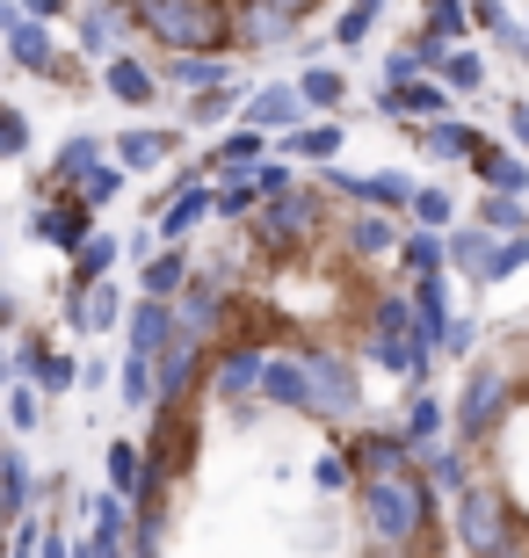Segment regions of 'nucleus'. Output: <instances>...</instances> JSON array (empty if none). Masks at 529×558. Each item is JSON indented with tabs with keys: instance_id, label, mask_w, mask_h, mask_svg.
<instances>
[{
	"instance_id": "4",
	"label": "nucleus",
	"mask_w": 529,
	"mask_h": 558,
	"mask_svg": "<svg viewBox=\"0 0 529 558\" xmlns=\"http://www.w3.org/2000/svg\"><path fill=\"white\" fill-rule=\"evenodd\" d=\"M326 196L334 189H276V196H262V210H254V247L262 254H298V247H312L326 232Z\"/></svg>"
},
{
	"instance_id": "12",
	"label": "nucleus",
	"mask_w": 529,
	"mask_h": 558,
	"mask_svg": "<svg viewBox=\"0 0 529 558\" xmlns=\"http://www.w3.org/2000/svg\"><path fill=\"white\" fill-rule=\"evenodd\" d=\"M262 407H284V414H312V363H305V349L268 355V371H262Z\"/></svg>"
},
{
	"instance_id": "51",
	"label": "nucleus",
	"mask_w": 529,
	"mask_h": 558,
	"mask_svg": "<svg viewBox=\"0 0 529 558\" xmlns=\"http://www.w3.org/2000/svg\"><path fill=\"white\" fill-rule=\"evenodd\" d=\"M515 131H522V145H529V102H515Z\"/></svg>"
},
{
	"instance_id": "9",
	"label": "nucleus",
	"mask_w": 529,
	"mask_h": 558,
	"mask_svg": "<svg viewBox=\"0 0 529 558\" xmlns=\"http://www.w3.org/2000/svg\"><path fill=\"white\" fill-rule=\"evenodd\" d=\"M298 22H305V8L298 0H232V51H276V44L298 37Z\"/></svg>"
},
{
	"instance_id": "29",
	"label": "nucleus",
	"mask_w": 529,
	"mask_h": 558,
	"mask_svg": "<svg viewBox=\"0 0 529 558\" xmlns=\"http://www.w3.org/2000/svg\"><path fill=\"white\" fill-rule=\"evenodd\" d=\"M123 174H131V167H123V160H117V145H109V153H103V160H95V167H87V174H81V182H73V189H81L87 204L103 210V204H117V196H123Z\"/></svg>"
},
{
	"instance_id": "49",
	"label": "nucleus",
	"mask_w": 529,
	"mask_h": 558,
	"mask_svg": "<svg viewBox=\"0 0 529 558\" xmlns=\"http://www.w3.org/2000/svg\"><path fill=\"white\" fill-rule=\"evenodd\" d=\"M15 22H22V8H15V0H0V37H8Z\"/></svg>"
},
{
	"instance_id": "15",
	"label": "nucleus",
	"mask_w": 529,
	"mask_h": 558,
	"mask_svg": "<svg viewBox=\"0 0 529 558\" xmlns=\"http://www.w3.org/2000/svg\"><path fill=\"white\" fill-rule=\"evenodd\" d=\"M87 558H103V551H131V494H95L87 500Z\"/></svg>"
},
{
	"instance_id": "40",
	"label": "nucleus",
	"mask_w": 529,
	"mask_h": 558,
	"mask_svg": "<svg viewBox=\"0 0 529 558\" xmlns=\"http://www.w3.org/2000/svg\"><path fill=\"white\" fill-rule=\"evenodd\" d=\"M312 478H320L326 494H341V486H356V464H348V450H334V457H320V464H312Z\"/></svg>"
},
{
	"instance_id": "16",
	"label": "nucleus",
	"mask_w": 529,
	"mask_h": 558,
	"mask_svg": "<svg viewBox=\"0 0 529 558\" xmlns=\"http://www.w3.org/2000/svg\"><path fill=\"white\" fill-rule=\"evenodd\" d=\"M399 240H407V232L385 218V204H356V218H341V247L356 254V262H370V254H399Z\"/></svg>"
},
{
	"instance_id": "3",
	"label": "nucleus",
	"mask_w": 529,
	"mask_h": 558,
	"mask_svg": "<svg viewBox=\"0 0 529 558\" xmlns=\"http://www.w3.org/2000/svg\"><path fill=\"white\" fill-rule=\"evenodd\" d=\"M139 37L160 51H218L232 44V0H139Z\"/></svg>"
},
{
	"instance_id": "53",
	"label": "nucleus",
	"mask_w": 529,
	"mask_h": 558,
	"mask_svg": "<svg viewBox=\"0 0 529 558\" xmlns=\"http://www.w3.org/2000/svg\"><path fill=\"white\" fill-rule=\"evenodd\" d=\"M8 371H15V355H8V349H0V377H8Z\"/></svg>"
},
{
	"instance_id": "54",
	"label": "nucleus",
	"mask_w": 529,
	"mask_h": 558,
	"mask_svg": "<svg viewBox=\"0 0 529 558\" xmlns=\"http://www.w3.org/2000/svg\"><path fill=\"white\" fill-rule=\"evenodd\" d=\"M298 8H305V15H312V8H326V0H298Z\"/></svg>"
},
{
	"instance_id": "47",
	"label": "nucleus",
	"mask_w": 529,
	"mask_h": 558,
	"mask_svg": "<svg viewBox=\"0 0 529 558\" xmlns=\"http://www.w3.org/2000/svg\"><path fill=\"white\" fill-rule=\"evenodd\" d=\"M44 349H51V341H44V333H29V341L15 349V377H29V371H37V363H44Z\"/></svg>"
},
{
	"instance_id": "20",
	"label": "nucleus",
	"mask_w": 529,
	"mask_h": 558,
	"mask_svg": "<svg viewBox=\"0 0 529 558\" xmlns=\"http://www.w3.org/2000/svg\"><path fill=\"white\" fill-rule=\"evenodd\" d=\"M204 218H218V189L182 182L175 196H167V210H160V240H182V232H196Z\"/></svg>"
},
{
	"instance_id": "5",
	"label": "nucleus",
	"mask_w": 529,
	"mask_h": 558,
	"mask_svg": "<svg viewBox=\"0 0 529 558\" xmlns=\"http://www.w3.org/2000/svg\"><path fill=\"white\" fill-rule=\"evenodd\" d=\"M262 371H268L262 341H218L211 349V371H204V399L247 414V407H262Z\"/></svg>"
},
{
	"instance_id": "10",
	"label": "nucleus",
	"mask_w": 529,
	"mask_h": 558,
	"mask_svg": "<svg viewBox=\"0 0 529 558\" xmlns=\"http://www.w3.org/2000/svg\"><path fill=\"white\" fill-rule=\"evenodd\" d=\"M95 232V204H87L81 189H51L37 204V218H29V240H44V247H59V254H73Z\"/></svg>"
},
{
	"instance_id": "45",
	"label": "nucleus",
	"mask_w": 529,
	"mask_h": 558,
	"mask_svg": "<svg viewBox=\"0 0 529 558\" xmlns=\"http://www.w3.org/2000/svg\"><path fill=\"white\" fill-rule=\"evenodd\" d=\"M370 22H377V15H363V8H348V15L334 22V44H341V51H356V44L370 37Z\"/></svg>"
},
{
	"instance_id": "37",
	"label": "nucleus",
	"mask_w": 529,
	"mask_h": 558,
	"mask_svg": "<svg viewBox=\"0 0 529 558\" xmlns=\"http://www.w3.org/2000/svg\"><path fill=\"white\" fill-rule=\"evenodd\" d=\"M29 153V117L15 102H0V160H22Z\"/></svg>"
},
{
	"instance_id": "42",
	"label": "nucleus",
	"mask_w": 529,
	"mask_h": 558,
	"mask_svg": "<svg viewBox=\"0 0 529 558\" xmlns=\"http://www.w3.org/2000/svg\"><path fill=\"white\" fill-rule=\"evenodd\" d=\"M37 421H44L37 392H29V385H15V392H8V428H37Z\"/></svg>"
},
{
	"instance_id": "46",
	"label": "nucleus",
	"mask_w": 529,
	"mask_h": 558,
	"mask_svg": "<svg viewBox=\"0 0 529 558\" xmlns=\"http://www.w3.org/2000/svg\"><path fill=\"white\" fill-rule=\"evenodd\" d=\"M486 226L493 232H515V226H522V210H515L508 196H493V204H486Z\"/></svg>"
},
{
	"instance_id": "6",
	"label": "nucleus",
	"mask_w": 529,
	"mask_h": 558,
	"mask_svg": "<svg viewBox=\"0 0 529 558\" xmlns=\"http://www.w3.org/2000/svg\"><path fill=\"white\" fill-rule=\"evenodd\" d=\"M305 363H312V421H356L363 414V371H356V355L312 341Z\"/></svg>"
},
{
	"instance_id": "27",
	"label": "nucleus",
	"mask_w": 529,
	"mask_h": 558,
	"mask_svg": "<svg viewBox=\"0 0 529 558\" xmlns=\"http://www.w3.org/2000/svg\"><path fill=\"white\" fill-rule=\"evenodd\" d=\"M189 254L182 247H167V254H145V269H139V290H153V298H182V283H189Z\"/></svg>"
},
{
	"instance_id": "11",
	"label": "nucleus",
	"mask_w": 529,
	"mask_h": 558,
	"mask_svg": "<svg viewBox=\"0 0 529 558\" xmlns=\"http://www.w3.org/2000/svg\"><path fill=\"white\" fill-rule=\"evenodd\" d=\"M341 450H348V464H356V478H377V472L413 464V435L407 428H356Z\"/></svg>"
},
{
	"instance_id": "31",
	"label": "nucleus",
	"mask_w": 529,
	"mask_h": 558,
	"mask_svg": "<svg viewBox=\"0 0 529 558\" xmlns=\"http://www.w3.org/2000/svg\"><path fill=\"white\" fill-rule=\"evenodd\" d=\"M284 153L298 167H305V160H334V153H341V124H298V131H284Z\"/></svg>"
},
{
	"instance_id": "28",
	"label": "nucleus",
	"mask_w": 529,
	"mask_h": 558,
	"mask_svg": "<svg viewBox=\"0 0 529 558\" xmlns=\"http://www.w3.org/2000/svg\"><path fill=\"white\" fill-rule=\"evenodd\" d=\"M421 153H428V160H479V131H465V124H421Z\"/></svg>"
},
{
	"instance_id": "2",
	"label": "nucleus",
	"mask_w": 529,
	"mask_h": 558,
	"mask_svg": "<svg viewBox=\"0 0 529 558\" xmlns=\"http://www.w3.org/2000/svg\"><path fill=\"white\" fill-rule=\"evenodd\" d=\"M435 478L421 464H399V472L356 478V515H363V544L370 551H435Z\"/></svg>"
},
{
	"instance_id": "36",
	"label": "nucleus",
	"mask_w": 529,
	"mask_h": 558,
	"mask_svg": "<svg viewBox=\"0 0 529 558\" xmlns=\"http://www.w3.org/2000/svg\"><path fill=\"white\" fill-rule=\"evenodd\" d=\"M399 428H407L413 442H428V435H443V399L413 392V399H407V421H399Z\"/></svg>"
},
{
	"instance_id": "22",
	"label": "nucleus",
	"mask_w": 529,
	"mask_h": 558,
	"mask_svg": "<svg viewBox=\"0 0 529 558\" xmlns=\"http://www.w3.org/2000/svg\"><path fill=\"white\" fill-rule=\"evenodd\" d=\"M254 160H268V131L262 124H240V131H225L218 145H211V160L218 174H254Z\"/></svg>"
},
{
	"instance_id": "17",
	"label": "nucleus",
	"mask_w": 529,
	"mask_h": 558,
	"mask_svg": "<svg viewBox=\"0 0 529 558\" xmlns=\"http://www.w3.org/2000/svg\"><path fill=\"white\" fill-rule=\"evenodd\" d=\"M131 29H139V15H131V8H109V0L81 8V51H87V59H117Z\"/></svg>"
},
{
	"instance_id": "35",
	"label": "nucleus",
	"mask_w": 529,
	"mask_h": 558,
	"mask_svg": "<svg viewBox=\"0 0 529 558\" xmlns=\"http://www.w3.org/2000/svg\"><path fill=\"white\" fill-rule=\"evenodd\" d=\"M29 385H44V392L59 399V392H73V385H81V363H73V355H59V349H44V363L29 371Z\"/></svg>"
},
{
	"instance_id": "48",
	"label": "nucleus",
	"mask_w": 529,
	"mask_h": 558,
	"mask_svg": "<svg viewBox=\"0 0 529 558\" xmlns=\"http://www.w3.org/2000/svg\"><path fill=\"white\" fill-rule=\"evenodd\" d=\"M73 0H22V15H37V22H59Z\"/></svg>"
},
{
	"instance_id": "13",
	"label": "nucleus",
	"mask_w": 529,
	"mask_h": 558,
	"mask_svg": "<svg viewBox=\"0 0 529 558\" xmlns=\"http://www.w3.org/2000/svg\"><path fill=\"white\" fill-rule=\"evenodd\" d=\"M65 327H73V333L123 327V298L109 290V276H95V283H65Z\"/></svg>"
},
{
	"instance_id": "34",
	"label": "nucleus",
	"mask_w": 529,
	"mask_h": 558,
	"mask_svg": "<svg viewBox=\"0 0 529 558\" xmlns=\"http://www.w3.org/2000/svg\"><path fill=\"white\" fill-rule=\"evenodd\" d=\"M298 87H305L312 109H341V102H348V73H341V65H312Z\"/></svg>"
},
{
	"instance_id": "41",
	"label": "nucleus",
	"mask_w": 529,
	"mask_h": 558,
	"mask_svg": "<svg viewBox=\"0 0 529 558\" xmlns=\"http://www.w3.org/2000/svg\"><path fill=\"white\" fill-rule=\"evenodd\" d=\"M290 167H298L290 153H276V160H254V182H262V196H276V189H290V182H298Z\"/></svg>"
},
{
	"instance_id": "21",
	"label": "nucleus",
	"mask_w": 529,
	"mask_h": 558,
	"mask_svg": "<svg viewBox=\"0 0 529 558\" xmlns=\"http://www.w3.org/2000/svg\"><path fill=\"white\" fill-rule=\"evenodd\" d=\"M160 81H175V87H189V95H196V87H225V81H240V73H232L218 51H167V59H160Z\"/></svg>"
},
{
	"instance_id": "18",
	"label": "nucleus",
	"mask_w": 529,
	"mask_h": 558,
	"mask_svg": "<svg viewBox=\"0 0 529 558\" xmlns=\"http://www.w3.org/2000/svg\"><path fill=\"white\" fill-rule=\"evenodd\" d=\"M103 87L117 95V102H131V109L160 102V73H153L139 51H117V59H103Z\"/></svg>"
},
{
	"instance_id": "30",
	"label": "nucleus",
	"mask_w": 529,
	"mask_h": 558,
	"mask_svg": "<svg viewBox=\"0 0 529 558\" xmlns=\"http://www.w3.org/2000/svg\"><path fill=\"white\" fill-rule=\"evenodd\" d=\"M103 153H109V145H103V138H87V131H81V138H65V145H59V160H51V189H73L87 167L103 160Z\"/></svg>"
},
{
	"instance_id": "1",
	"label": "nucleus",
	"mask_w": 529,
	"mask_h": 558,
	"mask_svg": "<svg viewBox=\"0 0 529 558\" xmlns=\"http://www.w3.org/2000/svg\"><path fill=\"white\" fill-rule=\"evenodd\" d=\"M501 371H508V407H501V428L471 450V478H493L508 494V515H515L508 551H529V327L508 341Z\"/></svg>"
},
{
	"instance_id": "33",
	"label": "nucleus",
	"mask_w": 529,
	"mask_h": 558,
	"mask_svg": "<svg viewBox=\"0 0 529 558\" xmlns=\"http://www.w3.org/2000/svg\"><path fill=\"white\" fill-rule=\"evenodd\" d=\"M117 240H109V232H87L81 247H73V283H95V276H109L117 269Z\"/></svg>"
},
{
	"instance_id": "26",
	"label": "nucleus",
	"mask_w": 529,
	"mask_h": 558,
	"mask_svg": "<svg viewBox=\"0 0 529 558\" xmlns=\"http://www.w3.org/2000/svg\"><path fill=\"white\" fill-rule=\"evenodd\" d=\"M240 102H247V87H240V81H225V87H196V95H189V109H182V124L211 131V124H225V117H232Z\"/></svg>"
},
{
	"instance_id": "19",
	"label": "nucleus",
	"mask_w": 529,
	"mask_h": 558,
	"mask_svg": "<svg viewBox=\"0 0 529 558\" xmlns=\"http://www.w3.org/2000/svg\"><path fill=\"white\" fill-rule=\"evenodd\" d=\"M123 333H131V355H160V341L175 333V298H153L145 290L139 305L123 312Z\"/></svg>"
},
{
	"instance_id": "38",
	"label": "nucleus",
	"mask_w": 529,
	"mask_h": 558,
	"mask_svg": "<svg viewBox=\"0 0 529 558\" xmlns=\"http://www.w3.org/2000/svg\"><path fill=\"white\" fill-rule=\"evenodd\" d=\"M479 174H486L493 189H522V182H529V174L508 160V153H501V145H479Z\"/></svg>"
},
{
	"instance_id": "52",
	"label": "nucleus",
	"mask_w": 529,
	"mask_h": 558,
	"mask_svg": "<svg viewBox=\"0 0 529 558\" xmlns=\"http://www.w3.org/2000/svg\"><path fill=\"white\" fill-rule=\"evenodd\" d=\"M348 8H363V15H377V8H385V0H348Z\"/></svg>"
},
{
	"instance_id": "7",
	"label": "nucleus",
	"mask_w": 529,
	"mask_h": 558,
	"mask_svg": "<svg viewBox=\"0 0 529 558\" xmlns=\"http://www.w3.org/2000/svg\"><path fill=\"white\" fill-rule=\"evenodd\" d=\"M196 450H204V421H196V399H189V407H153V435H145V457H153L167 478H189V472H196Z\"/></svg>"
},
{
	"instance_id": "55",
	"label": "nucleus",
	"mask_w": 529,
	"mask_h": 558,
	"mask_svg": "<svg viewBox=\"0 0 529 558\" xmlns=\"http://www.w3.org/2000/svg\"><path fill=\"white\" fill-rule=\"evenodd\" d=\"M109 8H139V0H109Z\"/></svg>"
},
{
	"instance_id": "50",
	"label": "nucleus",
	"mask_w": 529,
	"mask_h": 558,
	"mask_svg": "<svg viewBox=\"0 0 529 558\" xmlns=\"http://www.w3.org/2000/svg\"><path fill=\"white\" fill-rule=\"evenodd\" d=\"M0 327H15V298L8 290H0Z\"/></svg>"
},
{
	"instance_id": "24",
	"label": "nucleus",
	"mask_w": 529,
	"mask_h": 558,
	"mask_svg": "<svg viewBox=\"0 0 529 558\" xmlns=\"http://www.w3.org/2000/svg\"><path fill=\"white\" fill-rule=\"evenodd\" d=\"M117 160L139 167V174H160L167 160H175V131H153V124H131L117 138Z\"/></svg>"
},
{
	"instance_id": "44",
	"label": "nucleus",
	"mask_w": 529,
	"mask_h": 558,
	"mask_svg": "<svg viewBox=\"0 0 529 558\" xmlns=\"http://www.w3.org/2000/svg\"><path fill=\"white\" fill-rule=\"evenodd\" d=\"M413 218L421 226H449V196L443 189H413Z\"/></svg>"
},
{
	"instance_id": "39",
	"label": "nucleus",
	"mask_w": 529,
	"mask_h": 558,
	"mask_svg": "<svg viewBox=\"0 0 529 558\" xmlns=\"http://www.w3.org/2000/svg\"><path fill=\"white\" fill-rule=\"evenodd\" d=\"M428 37H465V0H428Z\"/></svg>"
},
{
	"instance_id": "43",
	"label": "nucleus",
	"mask_w": 529,
	"mask_h": 558,
	"mask_svg": "<svg viewBox=\"0 0 529 558\" xmlns=\"http://www.w3.org/2000/svg\"><path fill=\"white\" fill-rule=\"evenodd\" d=\"M435 73H443L449 87H479V59H471V51H443V65H435Z\"/></svg>"
},
{
	"instance_id": "32",
	"label": "nucleus",
	"mask_w": 529,
	"mask_h": 558,
	"mask_svg": "<svg viewBox=\"0 0 529 558\" xmlns=\"http://www.w3.org/2000/svg\"><path fill=\"white\" fill-rule=\"evenodd\" d=\"M145 472H153L145 442H109V486H117V494H139Z\"/></svg>"
},
{
	"instance_id": "56",
	"label": "nucleus",
	"mask_w": 529,
	"mask_h": 558,
	"mask_svg": "<svg viewBox=\"0 0 529 558\" xmlns=\"http://www.w3.org/2000/svg\"><path fill=\"white\" fill-rule=\"evenodd\" d=\"M0 421H8V407H0Z\"/></svg>"
},
{
	"instance_id": "14",
	"label": "nucleus",
	"mask_w": 529,
	"mask_h": 558,
	"mask_svg": "<svg viewBox=\"0 0 529 558\" xmlns=\"http://www.w3.org/2000/svg\"><path fill=\"white\" fill-rule=\"evenodd\" d=\"M240 117H247V124H262V131H298L312 117V102H305V87H298V81H268V87L247 95Z\"/></svg>"
},
{
	"instance_id": "25",
	"label": "nucleus",
	"mask_w": 529,
	"mask_h": 558,
	"mask_svg": "<svg viewBox=\"0 0 529 558\" xmlns=\"http://www.w3.org/2000/svg\"><path fill=\"white\" fill-rule=\"evenodd\" d=\"M443 109V87L428 81H385V117H407V124H428Z\"/></svg>"
},
{
	"instance_id": "23",
	"label": "nucleus",
	"mask_w": 529,
	"mask_h": 558,
	"mask_svg": "<svg viewBox=\"0 0 529 558\" xmlns=\"http://www.w3.org/2000/svg\"><path fill=\"white\" fill-rule=\"evenodd\" d=\"M29 494H37V478H29V457H22L15 442H0V537H8V522L29 508Z\"/></svg>"
},
{
	"instance_id": "8",
	"label": "nucleus",
	"mask_w": 529,
	"mask_h": 558,
	"mask_svg": "<svg viewBox=\"0 0 529 558\" xmlns=\"http://www.w3.org/2000/svg\"><path fill=\"white\" fill-rule=\"evenodd\" d=\"M8 59H15L22 73L51 81V87H81V81H87V65H81V59H65L59 37H51V22H37V15H22L15 29H8Z\"/></svg>"
}]
</instances>
